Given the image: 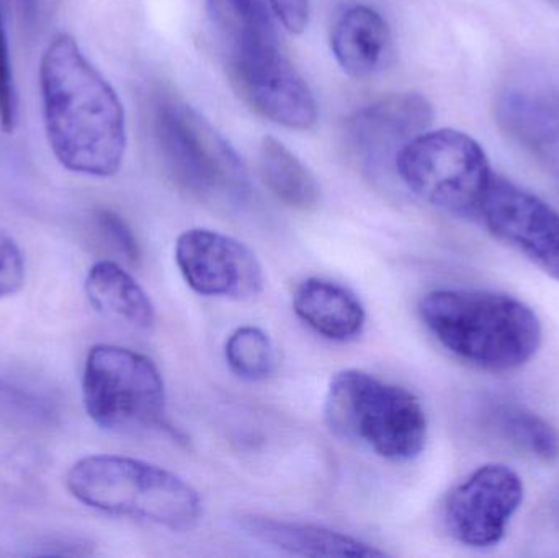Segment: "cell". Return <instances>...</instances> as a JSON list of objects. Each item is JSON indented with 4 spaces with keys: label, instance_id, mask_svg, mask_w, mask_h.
<instances>
[{
    "label": "cell",
    "instance_id": "obj_1",
    "mask_svg": "<svg viewBox=\"0 0 559 558\" xmlns=\"http://www.w3.org/2000/svg\"><path fill=\"white\" fill-rule=\"evenodd\" d=\"M43 121L49 147L71 173L111 177L127 151L123 105L75 38L59 33L39 64Z\"/></svg>",
    "mask_w": 559,
    "mask_h": 558
},
{
    "label": "cell",
    "instance_id": "obj_2",
    "mask_svg": "<svg viewBox=\"0 0 559 558\" xmlns=\"http://www.w3.org/2000/svg\"><path fill=\"white\" fill-rule=\"evenodd\" d=\"M419 313L447 351L489 372L527 366L544 343L538 314L499 292L433 290L420 300Z\"/></svg>",
    "mask_w": 559,
    "mask_h": 558
},
{
    "label": "cell",
    "instance_id": "obj_3",
    "mask_svg": "<svg viewBox=\"0 0 559 558\" xmlns=\"http://www.w3.org/2000/svg\"><path fill=\"white\" fill-rule=\"evenodd\" d=\"M75 500L115 517L189 533L202 518L199 491L174 472L121 455H88L66 478Z\"/></svg>",
    "mask_w": 559,
    "mask_h": 558
},
{
    "label": "cell",
    "instance_id": "obj_4",
    "mask_svg": "<svg viewBox=\"0 0 559 558\" xmlns=\"http://www.w3.org/2000/svg\"><path fill=\"white\" fill-rule=\"evenodd\" d=\"M324 418L331 431L381 459L409 462L426 448V412L409 390L364 370H341L329 382Z\"/></svg>",
    "mask_w": 559,
    "mask_h": 558
},
{
    "label": "cell",
    "instance_id": "obj_5",
    "mask_svg": "<svg viewBox=\"0 0 559 558\" xmlns=\"http://www.w3.org/2000/svg\"><path fill=\"white\" fill-rule=\"evenodd\" d=\"M157 151L177 186L205 202L241 203L248 170L228 141L192 107L163 97L153 111Z\"/></svg>",
    "mask_w": 559,
    "mask_h": 558
},
{
    "label": "cell",
    "instance_id": "obj_6",
    "mask_svg": "<svg viewBox=\"0 0 559 558\" xmlns=\"http://www.w3.org/2000/svg\"><path fill=\"white\" fill-rule=\"evenodd\" d=\"M394 167L424 202L462 218H478L492 177L483 147L452 128L414 138L397 154Z\"/></svg>",
    "mask_w": 559,
    "mask_h": 558
},
{
    "label": "cell",
    "instance_id": "obj_7",
    "mask_svg": "<svg viewBox=\"0 0 559 558\" xmlns=\"http://www.w3.org/2000/svg\"><path fill=\"white\" fill-rule=\"evenodd\" d=\"M87 415L102 429L141 431L166 426V385L156 364L136 351L98 344L82 377Z\"/></svg>",
    "mask_w": 559,
    "mask_h": 558
},
{
    "label": "cell",
    "instance_id": "obj_8",
    "mask_svg": "<svg viewBox=\"0 0 559 558\" xmlns=\"http://www.w3.org/2000/svg\"><path fill=\"white\" fill-rule=\"evenodd\" d=\"M524 482L508 465L486 464L453 488L443 523L456 543L473 549L498 546L524 503Z\"/></svg>",
    "mask_w": 559,
    "mask_h": 558
},
{
    "label": "cell",
    "instance_id": "obj_9",
    "mask_svg": "<svg viewBox=\"0 0 559 558\" xmlns=\"http://www.w3.org/2000/svg\"><path fill=\"white\" fill-rule=\"evenodd\" d=\"M176 262L193 292L203 297L249 300L264 288V268L255 252L213 229H187L177 238Z\"/></svg>",
    "mask_w": 559,
    "mask_h": 558
},
{
    "label": "cell",
    "instance_id": "obj_10",
    "mask_svg": "<svg viewBox=\"0 0 559 558\" xmlns=\"http://www.w3.org/2000/svg\"><path fill=\"white\" fill-rule=\"evenodd\" d=\"M478 218L496 239L559 282V213L554 206L492 174Z\"/></svg>",
    "mask_w": 559,
    "mask_h": 558
},
{
    "label": "cell",
    "instance_id": "obj_11",
    "mask_svg": "<svg viewBox=\"0 0 559 558\" xmlns=\"http://www.w3.org/2000/svg\"><path fill=\"white\" fill-rule=\"evenodd\" d=\"M229 66L239 92L262 117L295 130L314 127V95L283 56L278 41L229 59Z\"/></svg>",
    "mask_w": 559,
    "mask_h": 558
},
{
    "label": "cell",
    "instance_id": "obj_12",
    "mask_svg": "<svg viewBox=\"0 0 559 558\" xmlns=\"http://www.w3.org/2000/svg\"><path fill=\"white\" fill-rule=\"evenodd\" d=\"M433 110L416 92L391 94L355 111L345 121L348 150L370 169L396 164L397 154L429 130Z\"/></svg>",
    "mask_w": 559,
    "mask_h": 558
},
{
    "label": "cell",
    "instance_id": "obj_13",
    "mask_svg": "<svg viewBox=\"0 0 559 558\" xmlns=\"http://www.w3.org/2000/svg\"><path fill=\"white\" fill-rule=\"evenodd\" d=\"M239 527L252 539L302 557L328 558H380L386 557L384 550L348 536L341 531L314 524L292 523L274 518L248 514L239 518Z\"/></svg>",
    "mask_w": 559,
    "mask_h": 558
},
{
    "label": "cell",
    "instance_id": "obj_14",
    "mask_svg": "<svg viewBox=\"0 0 559 558\" xmlns=\"http://www.w3.org/2000/svg\"><path fill=\"white\" fill-rule=\"evenodd\" d=\"M293 308L312 331L338 343L360 336L367 323V313L357 295L325 278L301 282L293 295Z\"/></svg>",
    "mask_w": 559,
    "mask_h": 558
},
{
    "label": "cell",
    "instance_id": "obj_15",
    "mask_svg": "<svg viewBox=\"0 0 559 558\" xmlns=\"http://www.w3.org/2000/svg\"><path fill=\"white\" fill-rule=\"evenodd\" d=\"M504 130L548 169L559 174V102L551 95L511 91L499 102Z\"/></svg>",
    "mask_w": 559,
    "mask_h": 558
},
{
    "label": "cell",
    "instance_id": "obj_16",
    "mask_svg": "<svg viewBox=\"0 0 559 558\" xmlns=\"http://www.w3.org/2000/svg\"><path fill=\"white\" fill-rule=\"evenodd\" d=\"M390 41L383 16L365 5L352 3L335 15L331 26V49L335 61L350 78L365 79L380 66Z\"/></svg>",
    "mask_w": 559,
    "mask_h": 558
},
{
    "label": "cell",
    "instance_id": "obj_17",
    "mask_svg": "<svg viewBox=\"0 0 559 558\" xmlns=\"http://www.w3.org/2000/svg\"><path fill=\"white\" fill-rule=\"evenodd\" d=\"M85 292L95 308L108 317L123 320L138 330H151L156 323V308L130 272L114 261L92 265L85 278Z\"/></svg>",
    "mask_w": 559,
    "mask_h": 558
},
{
    "label": "cell",
    "instance_id": "obj_18",
    "mask_svg": "<svg viewBox=\"0 0 559 558\" xmlns=\"http://www.w3.org/2000/svg\"><path fill=\"white\" fill-rule=\"evenodd\" d=\"M262 180L280 202L309 212L319 205L321 189L311 170L278 140L265 136L259 147Z\"/></svg>",
    "mask_w": 559,
    "mask_h": 558
},
{
    "label": "cell",
    "instance_id": "obj_19",
    "mask_svg": "<svg viewBox=\"0 0 559 558\" xmlns=\"http://www.w3.org/2000/svg\"><path fill=\"white\" fill-rule=\"evenodd\" d=\"M209 12L228 56L277 36L264 0H209Z\"/></svg>",
    "mask_w": 559,
    "mask_h": 558
},
{
    "label": "cell",
    "instance_id": "obj_20",
    "mask_svg": "<svg viewBox=\"0 0 559 558\" xmlns=\"http://www.w3.org/2000/svg\"><path fill=\"white\" fill-rule=\"evenodd\" d=\"M59 418L55 400L22 380L0 376V419L22 429H46Z\"/></svg>",
    "mask_w": 559,
    "mask_h": 558
},
{
    "label": "cell",
    "instance_id": "obj_21",
    "mask_svg": "<svg viewBox=\"0 0 559 558\" xmlns=\"http://www.w3.org/2000/svg\"><path fill=\"white\" fill-rule=\"evenodd\" d=\"M225 357L229 369L249 382L269 379L278 363L271 336L255 327L238 328L226 341Z\"/></svg>",
    "mask_w": 559,
    "mask_h": 558
},
{
    "label": "cell",
    "instance_id": "obj_22",
    "mask_svg": "<svg viewBox=\"0 0 559 558\" xmlns=\"http://www.w3.org/2000/svg\"><path fill=\"white\" fill-rule=\"evenodd\" d=\"M496 423L514 444L527 449L540 461L555 462L559 458L557 429L534 412L521 406H501L496 412Z\"/></svg>",
    "mask_w": 559,
    "mask_h": 558
},
{
    "label": "cell",
    "instance_id": "obj_23",
    "mask_svg": "<svg viewBox=\"0 0 559 558\" xmlns=\"http://www.w3.org/2000/svg\"><path fill=\"white\" fill-rule=\"evenodd\" d=\"M45 455L32 446H20L0 455V494L26 501L41 491Z\"/></svg>",
    "mask_w": 559,
    "mask_h": 558
},
{
    "label": "cell",
    "instance_id": "obj_24",
    "mask_svg": "<svg viewBox=\"0 0 559 558\" xmlns=\"http://www.w3.org/2000/svg\"><path fill=\"white\" fill-rule=\"evenodd\" d=\"M95 231L98 238L111 249V251L127 259L131 264L140 261V245L134 238L133 231L123 218L111 210H97L92 215Z\"/></svg>",
    "mask_w": 559,
    "mask_h": 558
},
{
    "label": "cell",
    "instance_id": "obj_25",
    "mask_svg": "<svg viewBox=\"0 0 559 558\" xmlns=\"http://www.w3.org/2000/svg\"><path fill=\"white\" fill-rule=\"evenodd\" d=\"M19 121V100H16L15 81H13L12 61H10L9 38L0 10V128L3 133L15 131Z\"/></svg>",
    "mask_w": 559,
    "mask_h": 558
},
{
    "label": "cell",
    "instance_id": "obj_26",
    "mask_svg": "<svg viewBox=\"0 0 559 558\" xmlns=\"http://www.w3.org/2000/svg\"><path fill=\"white\" fill-rule=\"evenodd\" d=\"M25 282V261L12 236L0 231V298L15 295Z\"/></svg>",
    "mask_w": 559,
    "mask_h": 558
},
{
    "label": "cell",
    "instance_id": "obj_27",
    "mask_svg": "<svg viewBox=\"0 0 559 558\" xmlns=\"http://www.w3.org/2000/svg\"><path fill=\"white\" fill-rule=\"evenodd\" d=\"M271 5L289 33L305 32L309 22V0H271Z\"/></svg>",
    "mask_w": 559,
    "mask_h": 558
}]
</instances>
